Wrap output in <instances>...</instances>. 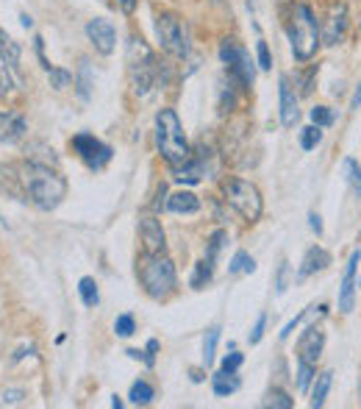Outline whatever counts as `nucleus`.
<instances>
[{"mask_svg":"<svg viewBox=\"0 0 361 409\" xmlns=\"http://www.w3.org/2000/svg\"><path fill=\"white\" fill-rule=\"evenodd\" d=\"M217 340H220V329L214 326V329H208V332H206V340H203V365H206V368H211V362H214V348H217Z\"/></svg>","mask_w":361,"mask_h":409,"instance_id":"c85d7f7f","label":"nucleus"},{"mask_svg":"<svg viewBox=\"0 0 361 409\" xmlns=\"http://www.w3.org/2000/svg\"><path fill=\"white\" fill-rule=\"evenodd\" d=\"M264 407L292 409V407H295V401H292V399H289L286 393H278V390H275V393H270V396H267V401H264Z\"/></svg>","mask_w":361,"mask_h":409,"instance_id":"72a5a7b5","label":"nucleus"},{"mask_svg":"<svg viewBox=\"0 0 361 409\" xmlns=\"http://www.w3.org/2000/svg\"><path fill=\"white\" fill-rule=\"evenodd\" d=\"M47 75H50V84H53L56 89H64V87H70V81H72V75H70L67 70H56V67H50Z\"/></svg>","mask_w":361,"mask_h":409,"instance_id":"f704fd0d","label":"nucleus"},{"mask_svg":"<svg viewBox=\"0 0 361 409\" xmlns=\"http://www.w3.org/2000/svg\"><path fill=\"white\" fill-rule=\"evenodd\" d=\"M173 173H176V181H186V184H197L200 179H203V165L197 162V159H186L183 165L178 168H173Z\"/></svg>","mask_w":361,"mask_h":409,"instance_id":"aec40b11","label":"nucleus"},{"mask_svg":"<svg viewBox=\"0 0 361 409\" xmlns=\"http://www.w3.org/2000/svg\"><path fill=\"white\" fill-rule=\"evenodd\" d=\"M289 42H292V53L298 61H309L320 47V28L306 3L295 6L292 25H289Z\"/></svg>","mask_w":361,"mask_h":409,"instance_id":"39448f33","label":"nucleus"},{"mask_svg":"<svg viewBox=\"0 0 361 409\" xmlns=\"http://www.w3.org/2000/svg\"><path fill=\"white\" fill-rule=\"evenodd\" d=\"M214 3H220V0H214Z\"/></svg>","mask_w":361,"mask_h":409,"instance_id":"8fccbe9b","label":"nucleus"},{"mask_svg":"<svg viewBox=\"0 0 361 409\" xmlns=\"http://www.w3.org/2000/svg\"><path fill=\"white\" fill-rule=\"evenodd\" d=\"M28 131V123L20 112H0V142H20Z\"/></svg>","mask_w":361,"mask_h":409,"instance_id":"dca6fc26","label":"nucleus"},{"mask_svg":"<svg viewBox=\"0 0 361 409\" xmlns=\"http://www.w3.org/2000/svg\"><path fill=\"white\" fill-rule=\"evenodd\" d=\"M225 239H228V234H225L222 228H220V231H214V234L208 237V248H206V259H211V262H214V259H217V253H220V248L225 245Z\"/></svg>","mask_w":361,"mask_h":409,"instance_id":"7c9ffc66","label":"nucleus"},{"mask_svg":"<svg viewBox=\"0 0 361 409\" xmlns=\"http://www.w3.org/2000/svg\"><path fill=\"white\" fill-rule=\"evenodd\" d=\"M137 273H139V281L151 298L164 301L176 292V265L164 253H145Z\"/></svg>","mask_w":361,"mask_h":409,"instance_id":"f03ea898","label":"nucleus"},{"mask_svg":"<svg viewBox=\"0 0 361 409\" xmlns=\"http://www.w3.org/2000/svg\"><path fill=\"white\" fill-rule=\"evenodd\" d=\"M211 278H214V262L211 259H200L194 265V273H192V287L194 290H203Z\"/></svg>","mask_w":361,"mask_h":409,"instance_id":"4be33fe9","label":"nucleus"},{"mask_svg":"<svg viewBox=\"0 0 361 409\" xmlns=\"http://www.w3.org/2000/svg\"><path fill=\"white\" fill-rule=\"evenodd\" d=\"M320 142H323V128L320 126H306L300 131V148L303 151H314Z\"/></svg>","mask_w":361,"mask_h":409,"instance_id":"bb28decb","label":"nucleus"},{"mask_svg":"<svg viewBox=\"0 0 361 409\" xmlns=\"http://www.w3.org/2000/svg\"><path fill=\"white\" fill-rule=\"evenodd\" d=\"M312 123L320 126V128L331 126V123H334V109H328V106H314V109H312Z\"/></svg>","mask_w":361,"mask_h":409,"instance_id":"2f4dec72","label":"nucleus"},{"mask_svg":"<svg viewBox=\"0 0 361 409\" xmlns=\"http://www.w3.org/2000/svg\"><path fill=\"white\" fill-rule=\"evenodd\" d=\"M222 190H225V198H228V204L233 206L245 220H259L261 217V193H259V187L256 184H250V181H245V179H228L225 184H222Z\"/></svg>","mask_w":361,"mask_h":409,"instance_id":"0eeeda50","label":"nucleus"},{"mask_svg":"<svg viewBox=\"0 0 361 409\" xmlns=\"http://www.w3.org/2000/svg\"><path fill=\"white\" fill-rule=\"evenodd\" d=\"M309 220H312V228H314V231H317V234H323V217H320V214H314V211H312V214H309Z\"/></svg>","mask_w":361,"mask_h":409,"instance_id":"49530a36","label":"nucleus"},{"mask_svg":"<svg viewBox=\"0 0 361 409\" xmlns=\"http://www.w3.org/2000/svg\"><path fill=\"white\" fill-rule=\"evenodd\" d=\"M303 318H306V312H300V315H298L295 320H289V323L284 326V332H281V340H286V337H289V334H292V332H295V329L300 326V320H303Z\"/></svg>","mask_w":361,"mask_h":409,"instance_id":"37998d69","label":"nucleus"},{"mask_svg":"<svg viewBox=\"0 0 361 409\" xmlns=\"http://www.w3.org/2000/svg\"><path fill=\"white\" fill-rule=\"evenodd\" d=\"M286 287H289V262H281V267H278V292H286Z\"/></svg>","mask_w":361,"mask_h":409,"instance_id":"a19ab883","label":"nucleus"},{"mask_svg":"<svg viewBox=\"0 0 361 409\" xmlns=\"http://www.w3.org/2000/svg\"><path fill=\"white\" fill-rule=\"evenodd\" d=\"M361 106V81L359 87H356V95H353V101H351V109H359Z\"/></svg>","mask_w":361,"mask_h":409,"instance_id":"de8ad7c7","label":"nucleus"},{"mask_svg":"<svg viewBox=\"0 0 361 409\" xmlns=\"http://www.w3.org/2000/svg\"><path fill=\"white\" fill-rule=\"evenodd\" d=\"M167 209L176 214H194L200 209V198L194 193H176L167 198Z\"/></svg>","mask_w":361,"mask_h":409,"instance_id":"6ab92c4d","label":"nucleus"},{"mask_svg":"<svg viewBox=\"0 0 361 409\" xmlns=\"http://www.w3.org/2000/svg\"><path fill=\"white\" fill-rule=\"evenodd\" d=\"M331 385H334V373H331V371H325V373H320V376H317V382H314V393H312V407L317 409V407H323V404H325Z\"/></svg>","mask_w":361,"mask_h":409,"instance_id":"412c9836","label":"nucleus"},{"mask_svg":"<svg viewBox=\"0 0 361 409\" xmlns=\"http://www.w3.org/2000/svg\"><path fill=\"white\" fill-rule=\"evenodd\" d=\"M128 399H131V404H137V407H145V404H151L153 399H156V390L148 385V382H134V387H131V393H128Z\"/></svg>","mask_w":361,"mask_h":409,"instance_id":"5701e85b","label":"nucleus"},{"mask_svg":"<svg viewBox=\"0 0 361 409\" xmlns=\"http://www.w3.org/2000/svg\"><path fill=\"white\" fill-rule=\"evenodd\" d=\"M20 20H22V25H25V28H31V25H33V20H31V17H28V14H22V17H20Z\"/></svg>","mask_w":361,"mask_h":409,"instance_id":"09e8293b","label":"nucleus"},{"mask_svg":"<svg viewBox=\"0 0 361 409\" xmlns=\"http://www.w3.org/2000/svg\"><path fill=\"white\" fill-rule=\"evenodd\" d=\"M345 31H348V6L345 3H337L323 25V42L325 45H339L345 39Z\"/></svg>","mask_w":361,"mask_h":409,"instance_id":"2eb2a0df","label":"nucleus"},{"mask_svg":"<svg viewBox=\"0 0 361 409\" xmlns=\"http://www.w3.org/2000/svg\"><path fill=\"white\" fill-rule=\"evenodd\" d=\"M11 87H14V81H11V73H8V64L0 59V98H6L8 92H11Z\"/></svg>","mask_w":361,"mask_h":409,"instance_id":"e433bc0d","label":"nucleus"},{"mask_svg":"<svg viewBox=\"0 0 361 409\" xmlns=\"http://www.w3.org/2000/svg\"><path fill=\"white\" fill-rule=\"evenodd\" d=\"M211 390H214V396H220V399L233 396V393L239 390V376L231 373V371H220V373L211 376Z\"/></svg>","mask_w":361,"mask_h":409,"instance_id":"a211bd4d","label":"nucleus"},{"mask_svg":"<svg viewBox=\"0 0 361 409\" xmlns=\"http://www.w3.org/2000/svg\"><path fill=\"white\" fill-rule=\"evenodd\" d=\"M128 75H131V87L137 95H148L151 87L159 81V64L153 50L148 47V42L142 36H131L128 39Z\"/></svg>","mask_w":361,"mask_h":409,"instance_id":"20e7f679","label":"nucleus"},{"mask_svg":"<svg viewBox=\"0 0 361 409\" xmlns=\"http://www.w3.org/2000/svg\"><path fill=\"white\" fill-rule=\"evenodd\" d=\"M0 59H3L8 67H17V61H20V45H17L14 39L3 36V34H0Z\"/></svg>","mask_w":361,"mask_h":409,"instance_id":"393cba45","label":"nucleus"},{"mask_svg":"<svg viewBox=\"0 0 361 409\" xmlns=\"http://www.w3.org/2000/svg\"><path fill=\"white\" fill-rule=\"evenodd\" d=\"M361 253L356 251L345 267V276H342V287H339V312L342 315H351L353 306H356V267H359Z\"/></svg>","mask_w":361,"mask_h":409,"instance_id":"ddd939ff","label":"nucleus"},{"mask_svg":"<svg viewBox=\"0 0 361 409\" xmlns=\"http://www.w3.org/2000/svg\"><path fill=\"white\" fill-rule=\"evenodd\" d=\"M264 326H267V315H259V320H256V326H253V334H250V345H259V343H261Z\"/></svg>","mask_w":361,"mask_h":409,"instance_id":"58836bf2","label":"nucleus"},{"mask_svg":"<svg viewBox=\"0 0 361 409\" xmlns=\"http://www.w3.org/2000/svg\"><path fill=\"white\" fill-rule=\"evenodd\" d=\"M22 401V390H6L3 393V404H20Z\"/></svg>","mask_w":361,"mask_h":409,"instance_id":"c03bdc74","label":"nucleus"},{"mask_svg":"<svg viewBox=\"0 0 361 409\" xmlns=\"http://www.w3.org/2000/svg\"><path fill=\"white\" fill-rule=\"evenodd\" d=\"M78 292H81V298H84V304L86 306H98V301H100V295H98V284H95V278H81L78 281Z\"/></svg>","mask_w":361,"mask_h":409,"instance_id":"cd10ccee","label":"nucleus"},{"mask_svg":"<svg viewBox=\"0 0 361 409\" xmlns=\"http://www.w3.org/2000/svg\"><path fill=\"white\" fill-rule=\"evenodd\" d=\"M242 362H245V357H242V354H236V351H233V354H228V357H225V359H222V371H231V373H236V371H239V365H242Z\"/></svg>","mask_w":361,"mask_h":409,"instance_id":"ea45409f","label":"nucleus"},{"mask_svg":"<svg viewBox=\"0 0 361 409\" xmlns=\"http://www.w3.org/2000/svg\"><path fill=\"white\" fill-rule=\"evenodd\" d=\"M256 53H259V67H261V70H270V67H272V56H270V47H267L264 39L256 42Z\"/></svg>","mask_w":361,"mask_h":409,"instance_id":"c9c22d12","label":"nucleus"},{"mask_svg":"<svg viewBox=\"0 0 361 409\" xmlns=\"http://www.w3.org/2000/svg\"><path fill=\"white\" fill-rule=\"evenodd\" d=\"M328 265H331V253H328L325 248H320V245L309 248L306 256H303V265H300V270H298V281H306L309 276H314L317 270H325Z\"/></svg>","mask_w":361,"mask_h":409,"instance_id":"f3484780","label":"nucleus"},{"mask_svg":"<svg viewBox=\"0 0 361 409\" xmlns=\"http://www.w3.org/2000/svg\"><path fill=\"white\" fill-rule=\"evenodd\" d=\"M109 3H112L114 8H120L123 14H134V11H137V3H139V0H109Z\"/></svg>","mask_w":361,"mask_h":409,"instance_id":"79ce46f5","label":"nucleus"},{"mask_svg":"<svg viewBox=\"0 0 361 409\" xmlns=\"http://www.w3.org/2000/svg\"><path fill=\"white\" fill-rule=\"evenodd\" d=\"M139 237H142L145 253H164L167 251V237H164V228L156 217H151V214L139 217Z\"/></svg>","mask_w":361,"mask_h":409,"instance_id":"9b49d317","label":"nucleus"},{"mask_svg":"<svg viewBox=\"0 0 361 409\" xmlns=\"http://www.w3.org/2000/svg\"><path fill=\"white\" fill-rule=\"evenodd\" d=\"M114 332H117V337H131V334L137 332L134 315H120V318L114 320Z\"/></svg>","mask_w":361,"mask_h":409,"instance_id":"473e14b6","label":"nucleus"},{"mask_svg":"<svg viewBox=\"0 0 361 409\" xmlns=\"http://www.w3.org/2000/svg\"><path fill=\"white\" fill-rule=\"evenodd\" d=\"M156 145H159V154L173 165L178 168L183 165L192 154H189V142H186V134L180 128L178 114L173 109H162L156 114Z\"/></svg>","mask_w":361,"mask_h":409,"instance_id":"7ed1b4c3","label":"nucleus"},{"mask_svg":"<svg viewBox=\"0 0 361 409\" xmlns=\"http://www.w3.org/2000/svg\"><path fill=\"white\" fill-rule=\"evenodd\" d=\"M278 95H281V126L292 128L300 120V109H298V92L289 84V75H281L278 81Z\"/></svg>","mask_w":361,"mask_h":409,"instance_id":"4468645a","label":"nucleus"},{"mask_svg":"<svg viewBox=\"0 0 361 409\" xmlns=\"http://www.w3.org/2000/svg\"><path fill=\"white\" fill-rule=\"evenodd\" d=\"M86 36H89V42L95 45V50H98V53L109 56V53L114 50L117 31H114V25H112L109 20H103V17L89 20V22H86Z\"/></svg>","mask_w":361,"mask_h":409,"instance_id":"9d476101","label":"nucleus"},{"mask_svg":"<svg viewBox=\"0 0 361 409\" xmlns=\"http://www.w3.org/2000/svg\"><path fill=\"white\" fill-rule=\"evenodd\" d=\"M78 95L84 101H89V64L81 61V78H78Z\"/></svg>","mask_w":361,"mask_h":409,"instance_id":"4c0bfd02","label":"nucleus"},{"mask_svg":"<svg viewBox=\"0 0 361 409\" xmlns=\"http://www.w3.org/2000/svg\"><path fill=\"white\" fill-rule=\"evenodd\" d=\"M20 184L25 187V195L31 198V204L42 211L56 209L67 195V181L56 170L39 162H28L20 168Z\"/></svg>","mask_w":361,"mask_h":409,"instance_id":"f257e3e1","label":"nucleus"},{"mask_svg":"<svg viewBox=\"0 0 361 409\" xmlns=\"http://www.w3.org/2000/svg\"><path fill=\"white\" fill-rule=\"evenodd\" d=\"M345 179H348V184L353 187V193H356V198H361V168L356 159H345Z\"/></svg>","mask_w":361,"mask_h":409,"instance_id":"c756f323","label":"nucleus"},{"mask_svg":"<svg viewBox=\"0 0 361 409\" xmlns=\"http://www.w3.org/2000/svg\"><path fill=\"white\" fill-rule=\"evenodd\" d=\"M314 379H317V365H312L306 359H298V390L306 393Z\"/></svg>","mask_w":361,"mask_h":409,"instance_id":"b1692460","label":"nucleus"},{"mask_svg":"<svg viewBox=\"0 0 361 409\" xmlns=\"http://www.w3.org/2000/svg\"><path fill=\"white\" fill-rule=\"evenodd\" d=\"M156 39L167 53H173L178 59L189 56V28H186V22L180 20L178 14L162 11L156 17Z\"/></svg>","mask_w":361,"mask_h":409,"instance_id":"423d86ee","label":"nucleus"},{"mask_svg":"<svg viewBox=\"0 0 361 409\" xmlns=\"http://www.w3.org/2000/svg\"><path fill=\"white\" fill-rule=\"evenodd\" d=\"M72 148H75V154L81 156V162H84L86 168H92V170L106 168L109 159H112V148H109L106 142L95 140L92 134H75V137H72Z\"/></svg>","mask_w":361,"mask_h":409,"instance_id":"1a4fd4ad","label":"nucleus"},{"mask_svg":"<svg viewBox=\"0 0 361 409\" xmlns=\"http://www.w3.org/2000/svg\"><path fill=\"white\" fill-rule=\"evenodd\" d=\"M253 270H256L253 256H250L247 251H236V256H233L231 265H228V273H253Z\"/></svg>","mask_w":361,"mask_h":409,"instance_id":"a878e982","label":"nucleus"},{"mask_svg":"<svg viewBox=\"0 0 361 409\" xmlns=\"http://www.w3.org/2000/svg\"><path fill=\"white\" fill-rule=\"evenodd\" d=\"M323 348H325V332L320 326H309L298 340V359L317 365L323 357Z\"/></svg>","mask_w":361,"mask_h":409,"instance_id":"f8f14e48","label":"nucleus"},{"mask_svg":"<svg viewBox=\"0 0 361 409\" xmlns=\"http://www.w3.org/2000/svg\"><path fill=\"white\" fill-rule=\"evenodd\" d=\"M125 354H128L131 359H145V365H148V368L153 365V359H151V354H145V351H137V348H128Z\"/></svg>","mask_w":361,"mask_h":409,"instance_id":"a18cd8bd","label":"nucleus"},{"mask_svg":"<svg viewBox=\"0 0 361 409\" xmlns=\"http://www.w3.org/2000/svg\"><path fill=\"white\" fill-rule=\"evenodd\" d=\"M220 59L228 64V73L233 75V81L242 87V89H250L253 87V78H256V67H253V59L245 47H239L233 39H225L220 45Z\"/></svg>","mask_w":361,"mask_h":409,"instance_id":"6e6552de","label":"nucleus"}]
</instances>
